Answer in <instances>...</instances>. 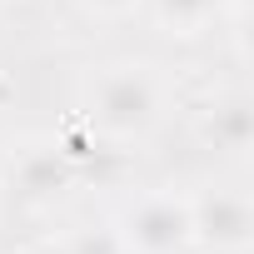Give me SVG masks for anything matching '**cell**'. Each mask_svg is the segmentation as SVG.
I'll list each match as a JSON object with an SVG mask.
<instances>
[{"instance_id": "277c9868", "label": "cell", "mask_w": 254, "mask_h": 254, "mask_svg": "<svg viewBox=\"0 0 254 254\" xmlns=\"http://www.w3.org/2000/svg\"><path fill=\"white\" fill-rule=\"evenodd\" d=\"M70 180H75V160L55 140H25L5 160V185L20 204H50Z\"/></svg>"}, {"instance_id": "9c48e42d", "label": "cell", "mask_w": 254, "mask_h": 254, "mask_svg": "<svg viewBox=\"0 0 254 254\" xmlns=\"http://www.w3.org/2000/svg\"><path fill=\"white\" fill-rule=\"evenodd\" d=\"M40 254H65V249H60V244H45V249H40Z\"/></svg>"}, {"instance_id": "5b68a950", "label": "cell", "mask_w": 254, "mask_h": 254, "mask_svg": "<svg viewBox=\"0 0 254 254\" xmlns=\"http://www.w3.org/2000/svg\"><path fill=\"white\" fill-rule=\"evenodd\" d=\"M199 135L224 155H244L254 145V105H249V95H219L199 120Z\"/></svg>"}, {"instance_id": "6da1fadb", "label": "cell", "mask_w": 254, "mask_h": 254, "mask_svg": "<svg viewBox=\"0 0 254 254\" xmlns=\"http://www.w3.org/2000/svg\"><path fill=\"white\" fill-rule=\"evenodd\" d=\"M165 120V80L155 65H105L85 90V125L100 140H145Z\"/></svg>"}, {"instance_id": "8992f818", "label": "cell", "mask_w": 254, "mask_h": 254, "mask_svg": "<svg viewBox=\"0 0 254 254\" xmlns=\"http://www.w3.org/2000/svg\"><path fill=\"white\" fill-rule=\"evenodd\" d=\"M150 5H155V20L170 35H194L199 25H209L219 15L224 0H150Z\"/></svg>"}, {"instance_id": "ba28073f", "label": "cell", "mask_w": 254, "mask_h": 254, "mask_svg": "<svg viewBox=\"0 0 254 254\" xmlns=\"http://www.w3.org/2000/svg\"><path fill=\"white\" fill-rule=\"evenodd\" d=\"M85 10H95V15H130L140 0H80Z\"/></svg>"}, {"instance_id": "52a82bcc", "label": "cell", "mask_w": 254, "mask_h": 254, "mask_svg": "<svg viewBox=\"0 0 254 254\" xmlns=\"http://www.w3.org/2000/svg\"><path fill=\"white\" fill-rule=\"evenodd\" d=\"M60 249L65 254H125L115 229H75L70 239H60Z\"/></svg>"}, {"instance_id": "3957f363", "label": "cell", "mask_w": 254, "mask_h": 254, "mask_svg": "<svg viewBox=\"0 0 254 254\" xmlns=\"http://www.w3.org/2000/svg\"><path fill=\"white\" fill-rule=\"evenodd\" d=\"M190 244L204 254H244L254 244V209L239 190H204L190 199Z\"/></svg>"}, {"instance_id": "7a4b0ae2", "label": "cell", "mask_w": 254, "mask_h": 254, "mask_svg": "<svg viewBox=\"0 0 254 254\" xmlns=\"http://www.w3.org/2000/svg\"><path fill=\"white\" fill-rule=\"evenodd\" d=\"M115 239L125 254H185L190 249V199L180 194H145L120 214Z\"/></svg>"}]
</instances>
